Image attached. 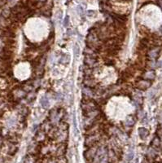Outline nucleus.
<instances>
[{
	"instance_id": "7",
	"label": "nucleus",
	"mask_w": 162,
	"mask_h": 163,
	"mask_svg": "<svg viewBox=\"0 0 162 163\" xmlns=\"http://www.w3.org/2000/svg\"><path fill=\"white\" fill-rule=\"evenodd\" d=\"M56 163H67V159L65 158H64L63 156H61L57 159Z\"/></svg>"
},
{
	"instance_id": "5",
	"label": "nucleus",
	"mask_w": 162,
	"mask_h": 163,
	"mask_svg": "<svg viewBox=\"0 0 162 163\" xmlns=\"http://www.w3.org/2000/svg\"><path fill=\"white\" fill-rule=\"evenodd\" d=\"M144 77L147 79H153L155 77V72L154 71H148V72L145 73Z\"/></svg>"
},
{
	"instance_id": "1",
	"label": "nucleus",
	"mask_w": 162,
	"mask_h": 163,
	"mask_svg": "<svg viewBox=\"0 0 162 163\" xmlns=\"http://www.w3.org/2000/svg\"><path fill=\"white\" fill-rule=\"evenodd\" d=\"M96 152H97L96 148H94V147H91V148H90L85 152V158H86L87 161H92L94 157H95Z\"/></svg>"
},
{
	"instance_id": "6",
	"label": "nucleus",
	"mask_w": 162,
	"mask_h": 163,
	"mask_svg": "<svg viewBox=\"0 0 162 163\" xmlns=\"http://www.w3.org/2000/svg\"><path fill=\"white\" fill-rule=\"evenodd\" d=\"M152 147H154L155 148H160V147H161V142H160V140H158L157 138L154 139L152 143Z\"/></svg>"
},
{
	"instance_id": "8",
	"label": "nucleus",
	"mask_w": 162,
	"mask_h": 163,
	"mask_svg": "<svg viewBox=\"0 0 162 163\" xmlns=\"http://www.w3.org/2000/svg\"><path fill=\"white\" fill-rule=\"evenodd\" d=\"M1 143H2V138L0 137V144H1Z\"/></svg>"
},
{
	"instance_id": "3",
	"label": "nucleus",
	"mask_w": 162,
	"mask_h": 163,
	"mask_svg": "<svg viewBox=\"0 0 162 163\" xmlns=\"http://www.w3.org/2000/svg\"><path fill=\"white\" fill-rule=\"evenodd\" d=\"M65 151H66V144H61L60 146L58 147L56 151V154L58 157L63 156L65 153Z\"/></svg>"
},
{
	"instance_id": "4",
	"label": "nucleus",
	"mask_w": 162,
	"mask_h": 163,
	"mask_svg": "<svg viewBox=\"0 0 162 163\" xmlns=\"http://www.w3.org/2000/svg\"><path fill=\"white\" fill-rule=\"evenodd\" d=\"M139 131V136H140V137H141L142 139L146 138V137L148 136V134H149L148 130H146L145 128H140Z\"/></svg>"
},
{
	"instance_id": "2",
	"label": "nucleus",
	"mask_w": 162,
	"mask_h": 163,
	"mask_svg": "<svg viewBox=\"0 0 162 163\" xmlns=\"http://www.w3.org/2000/svg\"><path fill=\"white\" fill-rule=\"evenodd\" d=\"M152 83L148 81H140L139 83H138L137 85V87L139 89H141V90H145V89H147L148 87H149L150 86H151Z\"/></svg>"
}]
</instances>
